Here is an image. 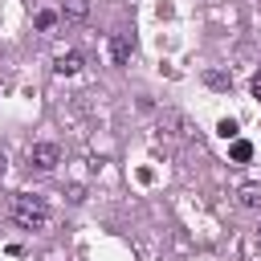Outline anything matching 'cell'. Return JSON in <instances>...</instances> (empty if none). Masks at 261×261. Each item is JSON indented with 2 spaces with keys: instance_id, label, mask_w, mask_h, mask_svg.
<instances>
[{
  "instance_id": "cell-8",
  "label": "cell",
  "mask_w": 261,
  "mask_h": 261,
  "mask_svg": "<svg viewBox=\"0 0 261 261\" xmlns=\"http://www.w3.org/2000/svg\"><path fill=\"white\" fill-rule=\"evenodd\" d=\"M204 82H208V86H216V90H228V73H220V69H208V73H204Z\"/></svg>"
},
{
  "instance_id": "cell-12",
  "label": "cell",
  "mask_w": 261,
  "mask_h": 261,
  "mask_svg": "<svg viewBox=\"0 0 261 261\" xmlns=\"http://www.w3.org/2000/svg\"><path fill=\"white\" fill-rule=\"evenodd\" d=\"M4 171H8V159H4V151H0V179H4Z\"/></svg>"
},
{
  "instance_id": "cell-6",
  "label": "cell",
  "mask_w": 261,
  "mask_h": 261,
  "mask_svg": "<svg viewBox=\"0 0 261 261\" xmlns=\"http://www.w3.org/2000/svg\"><path fill=\"white\" fill-rule=\"evenodd\" d=\"M237 200H241L245 208H261V184H241Z\"/></svg>"
},
{
  "instance_id": "cell-7",
  "label": "cell",
  "mask_w": 261,
  "mask_h": 261,
  "mask_svg": "<svg viewBox=\"0 0 261 261\" xmlns=\"http://www.w3.org/2000/svg\"><path fill=\"white\" fill-rule=\"evenodd\" d=\"M228 155H232V163H249V159H253V143H249V139H232Z\"/></svg>"
},
{
  "instance_id": "cell-9",
  "label": "cell",
  "mask_w": 261,
  "mask_h": 261,
  "mask_svg": "<svg viewBox=\"0 0 261 261\" xmlns=\"http://www.w3.org/2000/svg\"><path fill=\"white\" fill-rule=\"evenodd\" d=\"M57 24V12H37V29H53Z\"/></svg>"
},
{
  "instance_id": "cell-4",
  "label": "cell",
  "mask_w": 261,
  "mask_h": 261,
  "mask_svg": "<svg viewBox=\"0 0 261 261\" xmlns=\"http://www.w3.org/2000/svg\"><path fill=\"white\" fill-rule=\"evenodd\" d=\"M61 16H65L69 24L86 20V16H90V0H65V4H61Z\"/></svg>"
},
{
  "instance_id": "cell-10",
  "label": "cell",
  "mask_w": 261,
  "mask_h": 261,
  "mask_svg": "<svg viewBox=\"0 0 261 261\" xmlns=\"http://www.w3.org/2000/svg\"><path fill=\"white\" fill-rule=\"evenodd\" d=\"M216 130H220L224 139H237V122H232V118H220V126H216Z\"/></svg>"
},
{
  "instance_id": "cell-3",
  "label": "cell",
  "mask_w": 261,
  "mask_h": 261,
  "mask_svg": "<svg viewBox=\"0 0 261 261\" xmlns=\"http://www.w3.org/2000/svg\"><path fill=\"white\" fill-rule=\"evenodd\" d=\"M106 45H110V61H114V65H126V61H130V37H126V33H110Z\"/></svg>"
},
{
  "instance_id": "cell-11",
  "label": "cell",
  "mask_w": 261,
  "mask_h": 261,
  "mask_svg": "<svg viewBox=\"0 0 261 261\" xmlns=\"http://www.w3.org/2000/svg\"><path fill=\"white\" fill-rule=\"evenodd\" d=\"M249 94L261 102V73H253V82H249Z\"/></svg>"
},
{
  "instance_id": "cell-1",
  "label": "cell",
  "mask_w": 261,
  "mask_h": 261,
  "mask_svg": "<svg viewBox=\"0 0 261 261\" xmlns=\"http://www.w3.org/2000/svg\"><path fill=\"white\" fill-rule=\"evenodd\" d=\"M12 220L20 224V228H45L49 224V204L41 200V196H33V192H20V196H12Z\"/></svg>"
},
{
  "instance_id": "cell-2",
  "label": "cell",
  "mask_w": 261,
  "mask_h": 261,
  "mask_svg": "<svg viewBox=\"0 0 261 261\" xmlns=\"http://www.w3.org/2000/svg\"><path fill=\"white\" fill-rule=\"evenodd\" d=\"M29 163H33L37 171H53V167L61 163L57 143H33V147H29Z\"/></svg>"
},
{
  "instance_id": "cell-5",
  "label": "cell",
  "mask_w": 261,
  "mask_h": 261,
  "mask_svg": "<svg viewBox=\"0 0 261 261\" xmlns=\"http://www.w3.org/2000/svg\"><path fill=\"white\" fill-rule=\"evenodd\" d=\"M53 69H57L61 77H69V73H77V69H82V53H61Z\"/></svg>"
},
{
  "instance_id": "cell-13",
  "label": "cell",
  "mask_w": 261,
  "mask_h": 261,
  "mask_svg": "<svg viewBox=\"0 0 261 261\" xmlns=\"http://www.w3.org/2000/svg\"><path fill=\"white\" fill-rule=\"evenodd\" d=\"M257 249H261V228H257Z\"/></svg>"
}]
</instances>
